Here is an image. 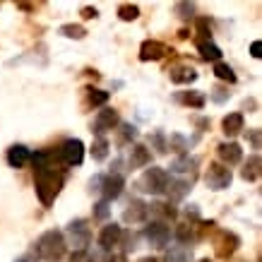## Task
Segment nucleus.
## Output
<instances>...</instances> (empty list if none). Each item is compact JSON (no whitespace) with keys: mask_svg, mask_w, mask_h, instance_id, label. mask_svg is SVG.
<instances>
[{"mask_svg":"<svg viewBox=\"0 0 262 262\" xmlns=\"http://www.w3.org/2000/svg\"><path fill=\"white\" fill-rule=\"evenodd\" d=\"M137 137V128L135 125H123V135H121V144H125V142H130V139Z\"/></svg>","mask_w":262,"mask_h":262,"instance_id":"nucleus-34","label":"nucleus"},{"mask_svg":"<svg viewBox=\"0 0 262 262\" xmlns=\"http://www.w3.org/2000/svg\"><path fill=\"white\" fill-rule=\"evenodd\" d=\"M65 248H68L65 236H63V231H58V229L46 231V234L36 241V255L46 262H60L65 258Z\"/></svg>","mask_w":262,"mask_h":262,"instance_id":"nucleus-2","label":"nucleus"},{"mask_svg":"<svg viewBox=\"0 0 262 262\" xmlns=\"http://www.w3.org/2000/svg\"><path fill=\"white\" fill-rule=\"evenodd\" d=\"M149 142H152L154 147H156V152L159 154H166L168 149H166V142H164V135L161 132H154L152 137H149Z\"/></svg>","mask_w":262,"mask_h":262,"instance_id":"nucleus-35","label":"nucleus"},{"mask_svg":"<svg viewBox=\"0 0 262 262\" xmlns=\"http://www.w3.org/2000/svg\"><path fill=\"white\" fill-rule=\"evenodd\" d=\"M260 156L255 154V156H250L246 166H243V171H241V178L243 180H258L260 178Z\"/></svg>","mask_w":262,"mask_h":262,"instance_id":"nucleus-22","label":"nucleus"},{"mask_svg":"<svg viewBox=\"0 0 262 262\" xmlns=\"http://www.w3.org/2000/svg\"><path fill=\"white\" fill-rule=\"evenodd\" d=\"M94 217H97V219H106V217H109V202H104V200H101V202H97V205H94Z\"/></svg>","mask_w":262,"mask_h":262,"instance_id":"nucleus-37","label":"nucleus"},{"mask_svg":"<svg viewBox=\"0 0 262 262\" xmlns=\"http://www.w3.org/2000/svg\"><path fill=\"white\" fill-rule=\"evenodd\" d=\"M197 48H200L202 60H212V63H219L221 60V48L219 46H214L212 41H200L197 43Z\"/></svg>","mask_w":262,"mask_h":262,"instance_id":"nucleus-23","label":"nucleus"},{"mask_svg":"<svg viewBox=\"0 0 262 262\" xmlns=\"http://www.w3.org/2000/svg\"><path fill=\"white\" fill-rule=\"evenodd\" d=\"M70 262H97V258L89 253V250H75L70 255Z\"/></svg>","mask_w":262,"mask_h":262,"instance_id":"nucleus-32","label":"nucleus"},{"mask_svg":"<svg viewBox=\"0 0 262 262\" xmlns=\"http://www.w3.org/2000/svg\"><path fill=\"white\" fill-rule=\"evenodd\" d=\"M248 139L253 149H260V130H248Z\"/></svg>","mask_w":262,"mask_h":262,"instance_id":"nucleus-38","label":"nucleus"},{"mask_svg":"<svg viewBox=\"0 0 262 262\" xmlns=\"http://www.w3.org/2000/svg\"><path fill=\"white\" fill-rule=\"evenodd\" d=\"M243 113H229L224 121H221V130H224V135H229V137H236L241 130H243Z\"/></svg>","mask_w":262,"mask_h":262,"instance_id":"nucleus-15","label":"nucleus"},{"mask_svg":"<svg viewBox=\"0 0 262 262\" xmlns=\"http://www.w3.org/2000/svg\"><path fill=\"white\" fill-rule=\"evenodd\" d=\"M171 173H178V176H185V173H190V176H193V173H195V159H190L188 154L178 156V159L171 164ZM171 173H168V176H171Z\"/></svg>","mask_w":262,"mask_h":262,"instance_id":"nucleus-20","label":"nucleus"},{"mask_svg":"<svg viewBox=\"0 0 262 262\" xmlns=\"http://www.w3.org/2000/svg\"><path fill=\"white\" fill-rule=\"evenodd\" d=\"M97 7H84V10H82V17H84V19H94V17H97Z\"/></svg>","mask_w":262,"mask_h":262,"instance_id":"nucleus-41","label":"nucleus"},{"mask_svg":"<svg viewBox=\"0 0 262 262\" xmlns=\"http://www.w3.org/2000/svg\"><path fill=\"white\" fill-rule=\"evenodd\" d=\"M118 17H121L123 22H135V19L139 17V7H137V5L125 2V5H121V7H118Z\"/></svg>","mask_w":262,"mask_h":262,"instance_id":"nucleus-29","label":"nucleus"},{"mask_svg":"<svg viewBox=\"0 0 262 262\" xmlns=\"http://www.w3.org/2000/svg\"><path fill=\"white\" fill-rule=\"evenodd\" d=\"M58 156H60V161L65 166H80L84 159V144L82 139L72 137V139H65L63 144H60V149H58Z\"/></svg>","mask_w":262,"mask_h":262,"instance_id":"nucleus-6","label":"nucleus"},{"mask_svg":"<svg viewBox=\"0 0 262 262\" xmlns=\"http://www.w3.org/2000/svg\"><path fill=\"white\" fill-rule=\"evenodd\" d=\"M63 236H68L70 246L75 250H87L89 241H92V229H89V221L87 219H75L68 224V231Z\"/></svg>","mask_w":262,"mask_h":262,"instance_id":"nucleus-4","label":"nucleus"},{"mask_svg":"<svg viewBox=\"0 0 262 262\" xmlns=\"http://www.w3.org/2000/svg\"><path fill=\"white\" fill-rule=\"evenodd\" d=\"M238 236L231 234V231H219V236H217V241H214V250H217V255L219 258H231L236 253V248H238Z\"/></svg>","mask_w":262,"mask_h":262,"instance_id":"nucleus-9","label":"nucleus"},{"mask_svg":"<svg viewBox=\"0 0 262 262\" xmlns=\"http://www.w3.org/2000/svg\"><path fill=\"white\" fill-rule=\"evenodd\" d=\"M217 154H219V159L224 161V166H236L243 159V149L236 142H221L219 147H217Z\"/></svg>","mask_w":262,"mask_h":262,"instance_id":"nucleus-12","label":"nucleus"},{"mask_svg":"<svg viewBox=\"0 0 262 262\" xmlns=\"http://www.w3.org/2000/svg\"><path fill=\"white\" fill-rule=\"evenodd\" d=\"M121 123V118H118V113L113 109H101L97 116V121H94V130H97L99 137H104V132L106 130H113L116 125Z\"/></svg>","mask_w":262,"mask_h":262,"instance_id":"nucleus-11","label":"nucleus"},{"mask_svg":"<svg viewBox=\"0 0 262 262\" xmlns=\"http://www.w3.org/2000/svg\"><path fill=\"white\" fill-rule=\"evenodd\" d=\"M152 161V152L144 147V144H135L132 154H130V168H142Z\"/></svg>","mask_w":262,"mask_h":262,"instance_id":"nucleus-19","label":"nucleus"},{"mask_svg":"<svg viewBox=\"0 0 262 262\" xmlns=\"http://www.w3.org/2000/svg\"><path fill=\"white\" fill-rule=\"evenodd\" d=\"M168 180H171L168 171L152 166V168H147L137 178L135 188H137L139 193H147V195H164L166 188H168Z\"/></svg>","mask_w":262,"mask_h":262,"instance_id":"nucleus-3","label":"nucleus"},{"mask_svg":"<svg viewBox=\"0 0 262 262\" xmlns=\"http://www.w3.org/2000/svg\"><path fill=\"white\" fill-rule=\"evenodd\" d=\"M231 168L224 164H209L207 173H205V183L209 190H226L231 185Z\"/></svg>","mask_w":262,"mask_h":262,"instance_id":"nucleus-5","label":"nucleus"},{"mask_svg":"<svg viewBox=\"0 0 262 262\" xmlns=\"http://www.w3.org/2000/svg\"><path fill=\"white\" fill-rule=\"evenodd\" d=\"M65 183V176L60 171H55L53 166H43V168H36V176H34V188H36V195L41 200L43 207H51L53 200L58 197L60 188Z\"/></svg>","mask_w":262,"mask_h":262,"instance_id":"nucleus-1","label":"nucleus"},{"mask_svg":"<svg viewBox=\"0 0 262 262\" xmlns=\"http://www.w3.org/2000/svg\"><path fill=\"white\" fill-rule=\"evenodd\" d=\"M109 101V92H101V89H87V104L89 106H104Z\"/></svg>","mask_w":262,"mask_h":262,"instance_id":"nucleus-28","label":"nucleus"},{"mask_svg":"<svg viewBox=\"0 0 262 262\" xmlns=\"http://www.w3.org/2000/svg\"><path fill=\"white\" fill-rule=\"evenodd\" d=\"M121 241H123V229H121L118 224H109V226H104L101 234H99V246H101L104 250H113Z\"/></svg>","mask_w":262,"mask_h":262,"instance_id":"nucleus-10","label":"nucleus"},{"mask_svg":"<svg viewBox=\"0 0 262 262\" xmlns=\"http://www.w3.org/2000/svg\"><path fill=\"white\" fill-rule=\"evenodd\" d=\"M212 99H214L217 104H224V101L229 99V92H226V89H221V87H217V89H214V94H212Z\"/></svg>","mask_w":262,"mask_h":262,"instance_id":"nucleus-39","label":"nucleus"},{"mask_svg":"<svg viewBox=\"0 0 262 262\" xmlns=\"http://www.w3.org/2000/svg\"><path fill=\"white\" fill-rule=\"evenodd\" d=\"M168 53V48H166L161 41H144L139 46V60L142 63H149V60H161L164 55Z\"/></svg>","mask_w":262,"mask_h":262,"instance_id":"nucleus-13","label":"nucleus"},{"mask_svg":"<svg viewBox=\"0 0 262 262\" xmlns=\"http://www.w3.org/2000/svg\"><path fill=\"white\" fill-rule=\"evenodd\" d=\"M123 185L125 180L121 173H111V176H104L101 178V188H99V193L104 197V202H111V200H116V197H121L123 193Z\"/></svg>","mask_w":262,"mask_h":262,"instance_id":"nucleus-8","label":"nucleus"},{"mask_svg":"<svg viewBox=\"0 0 262 262\" xmlns=\"http://www.w3.org/2000/svg\"><path fill=\"white\" fill-rule=\"evenodd\" d=\"M173 149V152H178L180 156L185 154V149H188V139L183 137V135H171V139H168V144H166V149Z\"/></svg>","mask_w":262,"mask_h":262,"instance_id":"nucleus-31","label":"nucleus"},{"mask_svg":"<svg viewBox=\"0 0 262 262\" xmlns=\"http://www.w3.org/2000/svg\"><path fill=\"white\" fill-rule=\"evenodd\" d=\"M176 101L183 104V106H193V109H202L207 104V99L202 92H178L176 94Z\"/></svg>","mask_w":262,"mask_h":262,"instance_id":"nucleus-18","label":"nucleus"},{"mask_svg":"<svg viewBox=\"0 0 262 262\" xmlns=\"http://www.w3.org/2000/svg\"><path fill=\"white\" fill-rule=\"evenodd\" d=\"M197 262H212V260H207V258H205V260H197Z\"/></svg>","mask_w":262,"mask_h":262,"instance_id":"nucleus-44","label":"nucleus"},{"mask_svg":"<svg viewBox=\"0 0 262 262\" xmlns=\"http://www.w3.org/2000/svg\"><path fill=\"white\" fill-rule=\"evenodd\" d=\"M60 34L68 36V39H84V36H87V29L80 27V24H63V27H60Z\"/></svg>","mask_w":262,"mask_h":262,"instance_id":"nucleus-30","label":"nucleus"},{"mask_svg":"<svg viewBox=\"0 0 262 262\" xmlns=\"http://www.w3.org/2000/svg\"><path fill=\"white\" fill-rule=\"evenodd\" d=\"M197 80V72L193 68H173L171 70V82L176 84H188Z\"/></svg>","mask_w":262,"mask_h":262,"instance_id":"nucleus-24","label":"nucleus"},{"mask_svg":"<svg viewBox=\"0 0 262 262\" xmlns=\"http://www.w3.org/2000/svg\"><path fill=\"white\" fill-rule=\"evenodd\" d=\"M144 238L152 248H166L171 241V229L166 226V221H149L144 226Z\"/></svg>","mask_w":262,"mask_h":262,"instance_id":"nucleus-7","label":"nucleus"},{"mask_svg":"<svg viewBox=\"0 0 262 262\" xmlns=\"http://www.w3.org/2000/svg\"><path fill=\"white\" fill-rule=\"evenodd\" d=\"M190 258H193L190 246H173V248L166 253L164 262H190Z\"/></svg>","mask_w":262,"mask_h":262,"instance_id":"nucleus-21","label":"nucleus"},{"mask_svg":"<svg viewBox=\"0 0 262 262\" xmlns=\"http://www.w3.org/2000/svg\"><path fill=\"white\" fill-rule=\"evenodd\" d=\"M14 262H39V260H36V255H22V258H17Z\"/></svg>","mask_w":262,"mask_h":262,"instance_id":"nucleus-43","label":"nucleus"},{"mask_svg":"<svg viewBox=\"0 0 262 262\" xmlns=\"http://www.w3.org/2000/svg\"><path fill=\"white\" fill-rule=\"evenodd\" d=\"M147 214H154V217H164V219H176V209L171 205H147Z\"/></svg>","mask_w":262,"mask_h":262,"instance_id":"nucleus-26","label":"nucleus"},{"mask_svg":"<svg viewBox=\"0 0 262 262\" xmlns=\"http://www.w3.org/2000/svg\"><path fill=\"white\" fill-rule=\"evenodd\" d=\"M92 156H94L97 161H104V159L109 156V139L106 137L94 139V144H92Z\"/></svg>","mask_w":262,"mask_h":262,"instance_id":"nucleus-27","label":"nucleus"},{"mask_svg":"<svg viewBox=\"0 0 262 262\" xmlns=\"http://www.w3.org/2000/svg\"><path fill=\"white\" fill-rule=\"evenodd\" d=\"M190 190V180L188 178H173L168 180V188H166V195L171 197V200H180V197H185V193Z\"/></svg>","mask_w":262,"mask_h":262,"instance_id":"nucleus-17","label":"nucleus"},{"mask_svg":"<svg viewBox=\"0 0 262 262\" xmlns=\"http://www.w3.org/2000/svg\"><path fill=\"white\" fill-rule=\"evenodd\" d=\"M104 262H128V258H125L123 253H116V255H109Z\"/></svg>","mask_w":262,"mask_h":262,"instance_id":"nucleus-42","label":"nucleus"},{"mask_svg":"<svg viewBox=\"0 0 262 262\" xmlns=\"http://www.w3.org/2000/svg\"><path fill=\"white\" fill-rule=\"evenodd\" d=\"M197 31L205 36L202 41H212V29H209V19H197Z\"/></svg>","mask_w":262,"mask_h":262,"instance_id":"nucleus-36","label":"nucleus"},{"mask_svg":"<svg viewBox=\"0 0 262 262\" xmlns=\"http://www.w3.org/2000/svg\"><path fill=\"white\" fill-rule=\"evenodd\" d=\"M147 217H149L147 214V205L139 202V200H132L128 205V209L123 212V221H128V224H139V221H144Z\"/></svg>","mask_w":262,"mask_h":262,"instance_id":"nucleus-14","label":"nucleus"},{"mask_svg":"<svg viewBox=\"0 0 262 262\" xmlns=\"http://www.w3.org/2000/svg\"><path fill=\"white\" fill-rule=\"evenodd\" d=\"M250 55H253V58H262V43L260 41H253V46H250Z\"/></svg>","mask_w":262,"mask_h":262,"instance_id":"nucleus-40","label":"nucleus"},{"mask_svg":"<svg viewBox=\"0 0 262 262\" xmlns=\"http://www.w3.org/2000/svg\"><path fill=\"white\" fill-rule=\"evenodd\" d=\"M176 12H178L183 19H190V17H195V5L193 2H178V5H176Z\"/></svg>","mask_w":262,"mask_h":262,"instance_id":"nucleus-33","label":"nucleus"},{"mask_svg":"<svg viewBox=\"0 0 262 262\" xmlns=\"http://www.w3.org/2000/svg\"><path fill=\"white\" fill-rule=\"evenodd\" d=\"M29 149L24 147V144H14V147H10L7 149V164L12 166V168H22V166L29 161Z\"/></svg>","mask_w":262,"mask_h":262,"instance_id":"nucleus-16","label":"nucleus"},{"mask_svg":"<svg viewBox=\"0 0 262 262\" xmlns=\"http://www.w3.org/2000/svg\"><path fill=\"white\" fill-rule=\"evenodd\" d=\"M214 75L219 77V80H224V82H229V84H234L238 77H236V72H234V68L229 65V63H214Z\"/></svg>","mask_w":262,"mask_h":262,"instance_id":"nucleus-25","label":"nucleus"}]
</instances>
